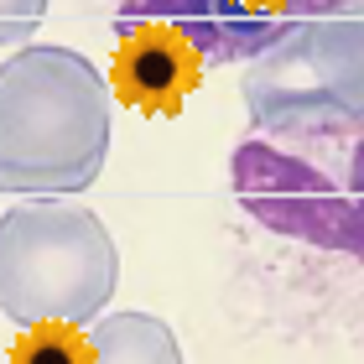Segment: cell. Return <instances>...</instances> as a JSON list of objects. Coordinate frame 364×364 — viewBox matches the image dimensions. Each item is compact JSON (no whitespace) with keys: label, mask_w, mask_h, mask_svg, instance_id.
<instances>
[{"label":"cell","mask_w":364,"mask_h":364,"mask_svg":"<svg viewBox=\"0 0 364 364\" xmlns=\"http://www.w3.org/2000/svg\"><path fill=\"white\" fill-rule=\"evenodd\" d=\"M109 78L84 53L26 42L0 63V193L73 198L99 182L114 136Z\"/></svg>","instance_id":"obj_1"},{"label":"cell","mask_w":364,"mask_h":364,"mask_svg":"<svg viewBox=\"0 0 364 364\" xmlns=\"http://www.w3.org/2000/svg\"><path fill=\"white\" fill-rule=\"evenodd\" d=\"M333 0H125L114 21H167L208 63H250Z\"/></svg>","instance_id":"obj_5"},{"label":"cell","mask_w":364,"mask_h":364,"mask_svg":"<svg viewBox=\"0 0 364 364\" xmlns=\"http://www.w3.org/2000/svg\"><path fill=\"white\" fill-rule=\"evenodd\" d=\"M235 198L281 240L338 250L364 266V130L245 141L229 161Z\"/></svg>","instance_id":"obj_3"},{"label":"cell","mask_w":364,"mask_h":364,"mask_svg":"<svg viewBox=\"0 0 364 364\" xmlns=\"http://www.w3.org/2000/svg\"><path fill=\"white\" fill-rule=\"evenodd\" d=\"M245 109L276 141L364 130V0H333L245 63Z\"/></svg>","instance_id":"obj_4"},{"label":"cell","mask_w":364,"mask_h":364,"mask_svg":"<svg viewBox=\"0 0 364 364\" xmlns=\"http://www.w3.org/2000/svg\"><path fill=\"white\" fill-rule=\"evenodd\" d=\"M114 31L120 42L109 63V94L141 114H182L188 94L208 73V58L167 21H114Z\"/></svg>","instance_id":"obj_6"},{"label":"cell","mask_w":364,"mask_h":364,"mask_svg":"<svg viewBox=\"0 0 364 364\" xmlns=\"http://www.w3.org/2000/svg\"><path fill=\"white\" fill-rule=\"evenodd\" d=\"M120 287V250L84 203L47 198L0 213V312L16 328L105 318Z\"/></svg>","instance_id":"obj_2"},{"label":"cell","mask_w":364,"mask_h":364,"mask_svg":"<svg viewBox=\"0 0 364 364\" xmlns=\"http://www.w3.org/2000/svg\"><path fill=\"white\" fill-rule=\"evenodd\" d=\"M6 364H94L89 328H73V323H37V328H21V338L11 343Z\"/></svg>","instance_id":"obj_8"},{"label":"cell","mask_w":364,"mask_h":364,"mask_svg":"<svg viewBox=\"0 0 364 364\" xmlns=\"http://www.w3.org/2000/svg\"><path fill=\"white\" fill-rule=\"evenodd\" d=\"M47 0H0V47H26L42 26Z\"/></svg>","instance_id":"obj_9"},{"label":"cell","mask_w":364,"mask_h":364,"mask_svg":"<svg viewBox=\"0 0 364 364\" xmlns=\"http://www.w3.org/2000/svg\"><path fill=\"white\" fill-rule=\"evenodd\" d=\"M94 364H182L177 333L151 312H109L89 323Z\"/></svg>","instance_id":"obj_7"}]
</instances>
